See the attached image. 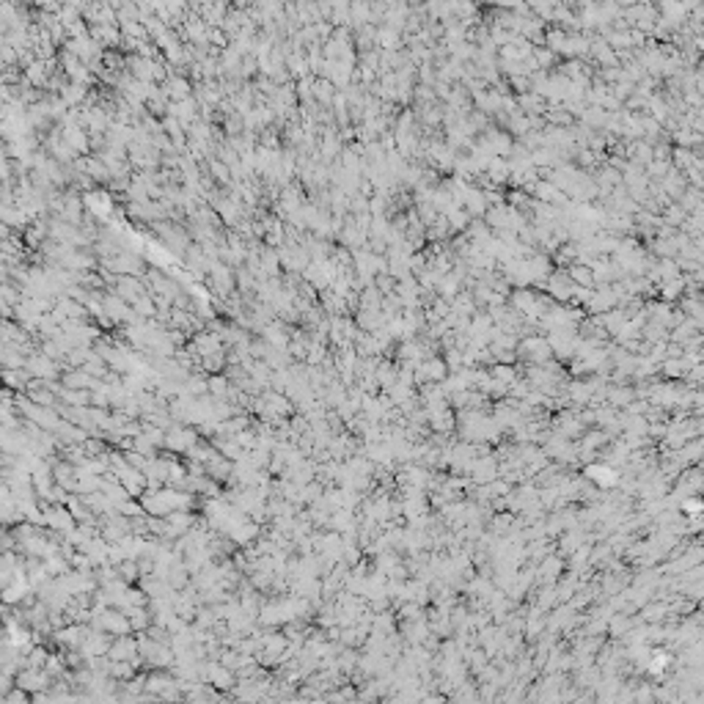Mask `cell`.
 Here are the masks:
<instances>
[{"label":"cell","instance_id":"1","mask_svg":"<svg viewBox=\"0 0 704 704\" xmlns=\"http://www.w3.org/2000/svg\"><path fill=\"white\" fill-rule=\"evenodd\" d=\"M14 683L36 696V693H42V691H47L50 685L55 683V677L47 668H31V666H25V668H20V674L14 677Z\"/></svg>","mask_w":704,"mask_h":704},{"label":"cell","instance_id":"2","mask_svg":"<svg viewBox=\"0 0 704 704\" xmlns=\"http://www.w3.org/2000/svg\"><path fill=\"white\" fill-rule=\"evenodd\" d=\"M232 385L234 383L229 380V374H210V394L215 399H229Z\"/></svg>","mask_w":704,"mask_h":704}]
</instances>
